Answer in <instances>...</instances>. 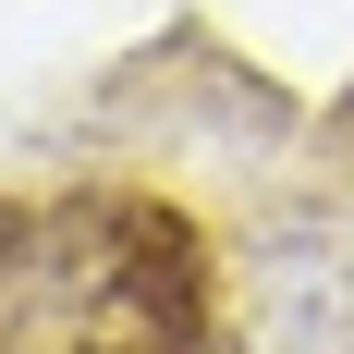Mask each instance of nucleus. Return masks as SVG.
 Returning <instances> with one entry per match:
<instances>
[{"mask_svg": "<svg viewBox=\"0 0 354 354\" xmlns=\"http://www.w3.org/2000/svg\"><path fill=\"white\" fill-rule=\"evenodd\" d=\"M98 159L171 183L196 208H208V196L232 208L257 183H281L293 159H318V122H306L232 37L171 25V37H147V49H122V62L98 73Z\"/></svg>", "mask_w": 354, "mask_h": 354, "instance_id": "2", "label": "nucleus"}, {"mask_svg": "<svg viewBox=\"0 0 354 354\" xmlns=\"http://www.w3.org/2000/svg\"><path fill=\"white\" fill-rule=\"evenodd\" d=\"M220 220V354H354V171L293 159Z\"/></svg>", "mask_w": 354, "mask_h": 354, "instance_id": "3", "label": "nucleus"}, {"mask_svg": "<svg viewBox=\"0 0 354 354\" xmlns=\"http://www.w3.org/2000/svg\"><path fill=\"white\" fill-rule=\"evenodd\" d=\"M0 354H220V220L110 159L12 183Z\"/></svg>", "mask_w": 354, "mask_h": 354, "instance_id": "1", "label": "nucleus"}]
</instances>
